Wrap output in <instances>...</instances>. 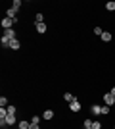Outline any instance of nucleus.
<instances>
[{"label": "nucleus", "instance_id": "nucleus-1", "mask_svg": "<svg viewBox=\"0 0 115 129\" xmlns=\"http://www.w3.org/2000/svg\"><path fill=\"white\" fill-rule=\"evenodd\" d=\"M104 104H105V106H113V104H115V96L111 94V92H105V94H104Z\"/></svg>", "mask_w": 115, "mask_h": 129}, {"label": "nucleus", "instance_id": "nucleus-2", "mask_svg": "<svg viewBox=\"0 0 115 129\" xmlns=\"http://www.w3.org/2000/svg\"><path fill=\"white\" fill-rule=\"evenodd\" d=\"M0 23H2V27H4V31H6V29H14V23H17V21H14L10 17H4Z\"/></svg>", "mask_w": 115, "mask_h": 129}, {"label": "nucleus", "instance_id": "nucleus-3", "mask_svg": "<svg viewBox=\"0 0 115 129\" xmlns=\"http://www.w3.org/2000/svg\"><path fill=\"white\" fill-rule=\"evenodd\" d=\"M69 110H71V112H81V102L75 98L73 102H69Z\"/></svg>", "mask_w": 115, "mask_h": 129}, {"label": "nucleus", "instance_id": "nucleus-4", "mask_svg": "<svg viewBox=\"0 0 115 129\" xmlns=\"http://www.w3.org/2000/svg\"><path fill=\"white\" fill-rule=\"evenodd\" d=\"M4 37H6V39H10V41H14L17 35H16V31H14V29H6V31H4Z\"/></svg>", "mask_w": 115, "mask_h": 129}, {"label": "nucleus", "instance_id": "nucleus-5", "mask_svg": "<svg viewBox=\"0 0 115 129\" xmlns=\"http://www.w3.org/2000/svg\"><path fill=\"white\" fill-rule=\"evenodd\" d=\"M90 114H94V116H100V114H102V106H98V104H92V106H90Z\"/></svg>", "mask_w": 115, "mask_h": 129}, {"label": "nucleus", "instance_id": "nucleus-6", "mask_svg": "<svg viewBox=\"0 0 115 129\" xmlns=\"http://www.w3.org/2000/svg\"><path fill=\"white\" fill-rule=\"evenodd\" d=\"M35 27H37V33H40V35H42V33H46V23H35Z\"/></svg>", "mask_w": 115, "mask_h": 129}, {"label": "nucleus", "instance_id": "nucleus-7", "mask_svg": "<svg viewBox=\"0 0 115 129\" xmlns=\"http://www.w3.org/2000/svg\"><path fill=\"white\" fill-rule=\"evenodd\" d=\"M16 123V114H8L6 116V125H14Z\"/></svg>", "mask_w": 115, "mask_h": 129}, {"label": "nucleus", "instance_id": "nucleus-8", "mask_svg": "<svg viewBox=\"0 0 115 129\" xmlns=\"http://www.w3.org/2000/svg\"><path fill=\"white\" fill-rule=\"evenodd\" d=\"M52 118H54V112H52V110H44V112H42V119H48V121H50Z\"/></svg>", "mask_w": 115, "mask_h": 129}, {"label": "nucleus", "instance_id": "nucleus-9", "mask_svg": "<svg viewBox=\"0 0 115 129\" xmlns=\"http://www.w3.org/2000/svg\"><path fill=\"white\" fill-rule=\"evenodd\" d=\"M17 10H14V8H10V10H8V16L6 17H10V19H14V21H17Z\"/></svg>", "mask_w": 115, "mask_h": 129}, {"label": "nucleus", "instance_id": "nucleus-10", "mask_svg": "<svg viewBox=\"0 0 115 129\" xmlns=\"http://www.w3.org/2000/svg\"><path fill=\"white\" fill-rule=\"evenodd\" d=\"M19 46H21V43H19L17 39H14V41L10 43V48H12V50H19Z\"/></svg>", "mask_w": 115, "mask_h": 129}, {"label": "nucleus", "instance_id": "nucleus-11", "mask_svg": "<svg viewBox=\"0 0 115 129\" xmlns=\"http://www.w3.org/2000/svg\"><path fill=\"white\" fill-rule=\"evenodd\" d=\"M100 39H102L104 43H109V41H111V33H109V31H104V35H102Z\"/></svg>", "mask_w": 115, "mask_h": 129}, {"label": "nucleus", "instance_id": "nucleus-12", "mask_svg": "<svg viewBox=\"0 0 115 129\" xmlns=\"http://www.w3.org/2000/svg\"><path fill=\"white\" fill-rule=\"evenodd\" d=\"M105 10H107V12H115V2H113V0L105 4Z\"/></svg>", "mask_w": 115, "mask_h": 129}, {"label": "nucleus", "instance_id": "nucleus-13", "mask_svg": "<svg viewBox=\"0 0 115 129\" xmlns=\"http://www.w3.org/2000/svg\"><path fill=\"white\" fill-rule=\"evenodd\" d=\"M94 35H96V37H102V35H104V29H102V27H94Z\"/></svg>", "mask_w": 115, "mask_h": 129}, {"label": "nucleus", "instance_id": "nucleus-14", "mask_svg": "<svg viewBox=\"0 0 115 129\" xmlns=\"http://www.w3.org/2000/svg\"><path fill=\"white\" fill-rule=\"evenodd\" d=\"M63 98H65V102H73V100H75V96H73L71 92H65V94H63Z\"/></svg>", "mask_w": 115, "mask_h": 129}, {"label": "nucleus", "instance_id": "nucleus-15", "mask_svg": "<svg viewBox=\"0 0 115 129\" xmlns=\"http://www.w3.org/2000/svg\"><path fill=\"white\" fill-rule=\"evenodd\" d=\"M31 127V121H19V129H29Z\"/></svg>", "mask_w": 115, "mask_h": 129}, {"label": "nucleus", "instance_id": "nucleus-16", "mask_svg": "<svg viewBox=\"0 0 115 129\" xmlns=\"http://www.w3.org/2000/svg\"><path fill=\"white\" fill-rule=\"evenodd\" d=\"M12 8L19 12V8H21V2H19V0H14V4H12Z\"/></svg>", "mask_w": 115, "mask_h": 129}, {"label": "nucleus", "instance_id": "nucleus-17", "mask_svg": "<svg viewBox=\"0 0 115 129\" xmlns=\"http://www.w3.org/2000/svg\"><path fill=\"white\" fill-rule=\"evenodd\" d=\"M6 106H8V98L2 96V98H0V108H6Z\"/></svg>", "mask_w": 115, "mask_h": 129}, {"label": "nucleus", "instance_id": "nucleus-18", "mask_svg": "<svg viewBox=\"0 0 115 129\" xmlns=\"http://www.w3.org/2000/svg\"><path fill=\"white\" fill-rule=\"evenodd\" d=\"M40 119H42V116H33V119H31V123H40Z\"/></svg>", "mask_w": 115, "mask_h": 129}, {"label": "nucleus", "instance_id": "nucleus-19", "mask_svg": "<svg viewBox=\"0 0 115 129\" xmlns=\"http://www.w3.org/2000/svg\"><path fill=\"white\" fill-rule=\"evenodd\" d=\"M92 129H102V123H100L98 119H96V121H92Z\"/></svg>", "mask_w": 115, "mask_h": 129}, {"label": "nucleus", "instance_id": "nucleus-20", "mask_svg": "<svg viewBox=\"0 0 115 129\" xmlns=\"http://www.w3.org/2000/svg\"><path fill=\"white\" fill-rule=\"evenodd\" d=\"M105 114H109V106L104 104V106H102V116H105Z\"/></svg>", "mask_w": 115, "mask_h": 129}, {"label": "nucleus", "instance_id": "nucleus-21", "mask_svg": "<svg viewBox=\"0 0 115 129\" xmlns=\"http://www.w3.org/2000/svg\"><path fill=\"white\" fill-rule=\"evenodd\" d=\"M35 19H37V21H35V23H42L44 16H42V14H37V17H35Z\"/></svg>", "mask_w": 115, "mask_h": 129}, {"label": "nucleus", "instance_id": "nucleus-22", "mask_svg": "<svg viewBox=\"0 0 115 129\" xmlns=\"http://www.w3.org/2000/svg\"><path fill=\"white\" fill-rule=\"evenodd\" d=\"M82 127H92V119H84V123H82Z\"/></svg>", "mask_w": 115, "mask_h": 129}, {"label": "nucleus", "instance_id": "nucleus-23", "mask_svg": "<svg viewBox=\"0 0 115 129\" xmlns=\"http://www.w3.org/2000/svg\"><path fill=\"white\" fill-rule=\"evenodd\" d=\"M6 110H8V114H16V106H8Z\"/></svg>", "mask_w": 115, "mask_h": 129}, {"label": "nucleus", "instance_id": "nucleus-24", "mask_svg": "<svg viewBox=\"0 0 115 129\" xmlns=\"http://www.w3.org/2000/svg\"><path fill=\"white\" fill-rule=\"evenodd\" d=\"M29 129H40V127H38L37 123H31V127H29Z\"/></svg>", "mask_w": 115, "mask_h": 129}, {"label": "nucleus", "instance_id": "nucleus-25", "mask_svg": "<svg viewBox=\"0 0 115 129\" xmlns=\"http://www.w3.org/2000/svg\"><path fill=\"white\" fill-rule=\"evenodd\" d=\"M111 94H113V96H115V87H113V89H111Z\"/></svg>", "mask_w": 115, "mask_h": 129}, {"label": "nucleus", "instance_id": "nucleus-26", "mask_svg": "<svg viewBox=\"0 0 115 129\" xmlns=\"http://www.w3.org/2000/svg\"><path fill=\"white\" fill-rule=\"evenodd\" d=\"M84 129H92V127H84Z\"/></svg>", "mask_w": 115, "mask_h": 129}]
</instances>
